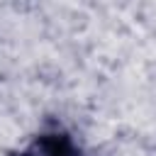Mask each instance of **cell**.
Wrapping results in <instances>:
<instances>
[{"instance_id":"1","label":"cell","mask_w":156,"mask_h":156,"mask_svg":"<svg viewBox=\"0 0 156 156\" xmlns=\"http://www.w3.org/2000/svg\"><path fill=\"white\" fill-rule=\"evenodd\" d=\"M22 156H80V154L68 141V136H63V134H44Z\"/></svg>"}]
</instances>
